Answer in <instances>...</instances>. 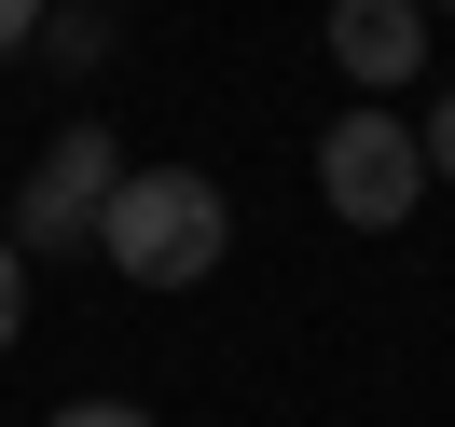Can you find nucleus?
Instances as JSON below:
<instances>
[{
	"instance_id": "9",
	"label": "nucleus",
	"mask_w": 455,
	"mask_h": 427,
	"mask_svg": "<svg viewBox=\"0 0 455 427\" xmlns=\"http://www.w3.org/2000/svg\"><path fill=\"white\" fill-rule=\"evenodd\" d=\"M42 42V0H0V56H28Z\"/></svg>"
},
{
	"instance_id": "3",
	"label": "nucleus",
	"mask_w": 455,
	"mask_h": 427,
	"mask_svg": "<svg viewBox=\"0 0 455 427\" xmlns=\"http://www.w3.org/2000/svg\"><path fill=\"white\" fill-rule=\"evenodd\" d=\"M111 179H124V152H111V124H69V138L56 152H42V166H28V194H14V249H84V234H97V207H111Z\"/></svg>"
},
{
	"instance_id": "8",
	"label": "nucleus",
	"mask_w": 455,
	"mask_h": 427,
	"mask_svg": "<svg viewBox=\"0 0 455 427\" xmlns=\"http://www.w3.org/2000/svg\"><path fill=\"white\" fill-rule=\"evenodd\" d=\"M56 427H152V414H139V399H69Z\"/></svg>"
},
{
	"instance_id": "1",
	"label": "nucleus",
	"mask_w": 455,
	"mask_h": 427,
	"mask_svg": "<svg viewBox=\"0 0 455 427\" xmlns=\"http://www.w3.org/2000/svg\"><path fill=\"white\" fill-rule=\"evenodd\" d=\"M97 249H111L124 289H194L207 262L235 249V207H221L207 166H124L111 207H97Z\"/></svg>"
},
{
	"instance_id": "10",
	"label": "nucleus",
	"mask_w": 455,
	"mask_h": 427,
	"mask_svg": "<svg viewBox=\"0 0 455 427\" xmlns=\"http://www.w3.org/2000/svg\"><path fill=\"white\" fill-rule=\"evenodd\" d=\"M427 14H455V0H427Z\"/></svg>"
},
{
	"instance_id": "5",
	"label": "nucleus",
	"mask_w": 455,
	"mask_h": 427,
	"mask_svg": "<svg viewBox=\"0 0 455 427\" xmlns=\"http://www.w3.org/2000/svg\"><path fill=\"white\" fill-rule=\"evenodd\" d=\"M42 56H56V69H97V56H111V14H97V0H42Z\"/></svg>"
},
{
	"instance_id": "2",
	"label": "nucleus",
	"mask_w": 455,
	"mask_h": 427,
	"mask_svg": "<svg viewBox=\"0 0 455 427\" xmlns=\"http://www.w3.org/2000/svg\"><path fill=\"white\" fill-rule=\"evenodd\" d=\"M317 194H331V221L400 234V221H414V194H427L414 111H331V138H317Z\"/></svg>"
},
{
	"instance_id": "6",
	"label": "nucleus",
	"mask_w": 455,
	"mask_h": 427,
	"mask_svg": "<svg viewBox=\"0 0 455 427\" xmlns=\"http://www.w3.org/2000/svg\"><path fill=\"white\" fill-rule=\"evenodd\" d=\"M14 344H28V249L0 234V359H14Z\"/></svg>"
},
{
	"instance_id": "4",
	"label": "nucleus",
	"mask_w": 455,
	"mask_h": 427,
	"mask_svg": "<svg viewBox=\"0 0 455 427\" xmlns=\"http://www.w3.org/2000/svg\"><path fill=\"white\" fill-rule=\"evenodd\" d=\"M317 42H331L345 83L387 97V83H414V69H427V0H331V28H317Z\"/></svg>"
},
{
	"instance_id": "7",
	"label": "nucleus",
	"mask_w": 455,
	"mask_h": 427,
	"mask_svg": "<svg viewBox=\"0 0 455 427\" xmlns=\"http://www.w3.org/2000/svg\"><path fill=\"white\" fill-rule=\"evenodd\" d=\"M414 152H427V179H442V194H455V83H442V111L414 124Z\"/></svg>"
}]
</instances>
